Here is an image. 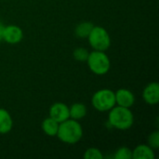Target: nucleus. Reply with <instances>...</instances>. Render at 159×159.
<instances>
[{
    "instance_id": "1",
    "label": "nucleus",
    "mask_w": 159,
    "mask_h": 159,
    "mask_svg": "<svg viewBox=\"0 0 159 159\" xmlns=\"http://www.w3.org/2000/svg\"><path fill=\"white\" fill-rule=\"evenodd\" d=\"M60 141L67 144H75L78 143L83 136V129L77 120L68 118L59 124L56 135Z\"/></svg>"
},
{
    "instance_id": "2",
    "label": "nucleus",
    "mask_w": 159,
    "mask_h": 159,
    "mask_svg": "<svg viewBox=\"0 0 159 159\" xmlns=\"http://www.w3.org/2000/svg\"><path fill=\"white\" fill-rule=\"evenodd\" d=\"M109 124L120 130H127L130 129L134 123V116L129 108L122 106H114L108 115Z\"/></svg>"
},
{
    "instance_id": "3",
    "label": "nucleus",
    "mask_w": 159,
    "mask_h": 159,
    "mask_svg": "<svg viewBox=\"0 0 159 159\" xmlns=\"http://www.w3.org/2000/svg\"><path fill=\"white\" fill-rule=\"evenodd\" d=\"M88 65L92 73L98 75H103L110 70L111 62L104 51L94 50L89 54L87 60Z\"/></svg>"
},
{
    "instance_id": "4",
    "label": "nucleus",
    "mask_w": 159,
    "mask_h": 159,
    "mask_svg": "<svg viewBox=\"0 0 159 159\" xmlns=\"http://www.w3.org/2000/svg\"><path fill=\"white\" fill-rule=\"evenodd\" d=\"M93 107L100 112L110 111L116 106V96L115 92L108 89H103L96 91L91 99Z\"/></svg>"
},
{
    "instance_id": "5",
    "label": "nucleus",
    "mask_w": 159,
    "mask_h": 159,
    "mask_svg": "<svg viewBox=\"0 0 159 159\" xmlns=\"http://www.w3.org/2000/svg\"><path fill=\"white\" fill-rule=\"evenodd\" d=\"M88 39L90 47L94 50L105 51L111 46V38L108 32L101 26H94Z\"/></svg>"
},
{
    "instance_id": "6",
    "label": "nucleus",
    "mask_w": 159,
    "mask_h": 159,
    "mask_svg": "<svg viewBox=\"0 0 159 159\" xmlns=\"http://www.w3.org/2000/svg\"><path fill=\"white\" fill-rule=\"evenodd\" d=\"M49 117L57 121L58 123H61L68 118L69 116V107L62 102H56L51 105L49 108Z\"/></svg>"
},
{
    "instance_id": "7",
    "label": "nucleus",
    "mask_w": 159,
    "mask_h": 159,
    "mask_svg": "<svg viewBox=\"0 0 159 159\" xmlns=\"http://www.w3.org/2000/svg\"><path fill=\"white\" fill-rule=\"evenodd\" d=\"M23 37L22 30L17 25H7L3 30V40L8 44H17Z\"/></svg>"
},
{
    "instance_id": "8",
    "label": "nucleus",
    "mask_w": 159,
    "mask_h": 159,
    "mask_svg": "<svg viewBox=\"0 0 159 159\" xmlns=\"http://www.w3.org/2000/svg\"><path fill=\"white\" fill-rule=\"evenodd\" d=\"M116 104L118 106L130 108L135 102V97L133 93L127 89H120L115 92Z\"/></svg>"
},
{
    "instance_id": "9",
    "label": "nucleus",
    "mask_w": 159,
    "mask_h": 159,
    "mask_svg": "<svg viewBox=\"0 0 159 159\" xmlns=\"http://www.w3.org/2000/svg\"><path fill=\"white\" fill-rule=\"evenodd\" d=\"M143 98L144 102L150 105L157 104L159 102V85L157 82H152L148 84L143 91Z\"/></svg>"
},
{
    "instance_id": "10",
    "label": "nucleus",
    "mask_w": 159,
    "mask_h": 159,
    "mask_svg": "<svg viewBox=\"0 0 159 159\" xmlns=\"http://www.w3.org/2000/svg\"><path fill=\"white\" fill-rule=\"evenodd\" d=\"M156 156L153 148L149 145L141 144L138 145L132 151V158L133 159H155Z\"/></svg>"
},
{
    "instance_id": "11",
    "label": "nucleus",
    "mask_w": 159,
    "mask_h": 159,
    "mask_svg": "<svg viewBox=\"0 0 159 159\" xmlns=\"http://www.w3.org/2000/svg\"><path fill=\"white\" fill-rule=\"evenodd\" d=\"M13 126V121L9 113L0 108V134L8 133Z\"/></svg>"
},
{
    "instance_id": "12",
    "label": "nucleus",
    "mask_w": 159,
    "mask_h": 159,
    "mask_svg": "<svg viewBox=\"0 0 159 159\" xmlns=\"http://www.w3.org/2000/svg\"><path fill=\"white\" fill-rule=\"evenodd\" d=\"M86 115H87V107L83 103L76 102V103H74L69 108V116L71 119L79 120L85 117Z\"/></svg>"
},
{
    "instance_id": "13",
    "label": "nucleus",
    "mask_w": 159,
    "mask_h": 159,
    "mask_svg": "<svg viewBox=\"0 0 159 159\" xmlns=\"http://www.w3.org/2000/svg\"><path fill=\"white\" fill-rule=\"evenodd\" d=\"M59 124L60 123H58L51 117H48V118L44 119V121L42 122V129H43L44 133L47 134L48 136L54 137L57 135Z\"/></svg>"
},
{
    "instance_id": "14",
    "label": "nucleus",
    "mask_w": 159,
    "mask_h": 159,
    "mask_svg": "<svg viewBox=\"0 0 159 159\" xmlns=\"http://www.w3.org/2000/svg\"><path fill=\"white\" fill-rule=\"evenodd\" d=\"M93 27H94V25L90 21L80 22L75 29V35L80 38H88V36L89 35Z\"/></svg>"
},
{
    "instance_id": "15",
    "label": "nucleus",
    "mask_w": 159,
    "mask_h": 159,
    "mask_svg": "<svg viewBox=\"0 0 159 159\" xmlns=\"http://www.w3.org/2000/svg\"><path fill=\"white\" fill-rule=\"evenodd\" d=\"M89 52L84 48H77L74 50L73 52V56H74V59L77 61H87L88 60V57H89Z\"/></svg>"
},
{
    "instance_id": "16",
    "label": "nucleus",
    "mask_w": 159,
    "mask_h": 159,
    "mask_svg": "<svg viewBox=\"0 0 159 159\" xmlns=\"http://www.w3.org/2000/svg\"><path fill=\"white\" fill-rule=\"evenodd\" d=\"M114 157L116 159H131L132 151L128 147H120L115 154Z\"/></svg>"
},
{
    "instance_id": "17",
    "label": "nucleus",
    "mask_w": 159,
    "mask_h": 159,
    "mask_svg": "<svg viewBox=\"0 0 159 159\" xmlns=\"http://www.w3.org/2000/svg\"><path fill=\"white\" fill-rule=\"evenodd\" d=\"M84 158L86 159H102L103 156L102 154V152L98 149V148H89L85 154H84Z\"/></svg>"
},
{
    "instance_id": "18",
    "label": "nucleus",
    "mask_w": 159,
    "mask_h": 159,
    "mask_svg": "<svg viewBox=\"0 0 159 159\" xmlns=\"http://www.w3.org/2000/svg\"><path fill=\"white\" fill-rule=\"evenodd\" d=\"M149 146L153 149H158L159 147V132L157 130L154 131L148 137Z\"/></svg>"
},
{
    "instance_id": "19",
    "label": "nucleus",
    "mask_w": 159,
    "mask_h": 159,
    "mask_svg": "<svg viewBox=\"0 0 159 159\" xmlns=\"http://www.w3.org/2000/svg\"><path fill=\"white\" fill-rule=\"evenodd\" d=\"M4 25H3V23L0 21V42L3 40V30H4Z\"/></svg>"
}]
</instances>
